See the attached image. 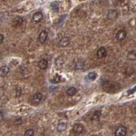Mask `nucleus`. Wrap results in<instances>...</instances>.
<instances>
[{
    "label": "nucleus",
    "mask_w": 136,
    "mask_h": 136,
    "mask_svg": "<svg viewBox=\"0 0 136 136\" xmlns=\"http://www.w3.org/2000/svg\"><path fill=\"white\" fill-rule=\"evenodd\" d=\"M51 7L52 8V10L55 12H57L59 10V4L56 2H52L51 4Z\"/></svg>",
    "instance_id": "a211bd4d"
},
{
    "label": "nucleus",
    "mask_w": 136,
    "mask_h": 136,
    "mask_svg": "<svg viewBox=\"0 0 136 136\" xmlns=\"http://www.w3.org/2000/svg\"><path fill=\"white\" fill-rule=\"evenodd\" d=\"M102 87L104 91L108 93H116L118 92L121 88V86L119 83L110 80L104 81L102 83Z\"/></svg>",
    "instance_id": "f257e3e1"
},
{
    "label": "nucleus",
    "mask_w": 136,
    "mask_h": 136,
    "mask_svg": "<svg viewBox=\"0 0 136 136\" xmlns=\"http://www.w3.org/2000/svg\"><path fill=\"white\" fill-rule=\"evenodd\" d=\"M136 90V87L134 88L132 90H129V91H131V92H128V94H131V93H133V92H135Z\"/></svg>",
    "instance_id": "393cba45"
},
{
    "label": "nucleus",
    "mask_w": 136,
    "mask_h": 136,
    "mask_svg": "<svg viewBox=\"0 0 136 136\" xmlns=\"http://www.w3.org/2000/svg\"><path fill=\"white\" fill-rule=\"evenodd\" d=\"M118 12L115 10H111L108 12V17L110 20H114L118 17Z\"/></svg>",
    "instance_id": "9b49d317"
},
{
    "label": "nucleus",
    "mask_w": 136,
    "mask_h": 136,
    "mask_svg": "<svg viewBox=\"0 0 136 136\" xmlns=\"http://www.w3.org/2000/svg\"><path fill=\"white\" fill-rule=\"evenodd\" d=\"M116 38L119 41H124L127 37V32L124 30H120L116 34Z\"/></svg>",
    "instance_id": "20e7f679"
},
{
    "label": "nucleus",
    "mask_w": 136,
    "mask_h": 136,
    "mask_svg": "<svg viewBox=\"0 0 136 136\" xmlns=\"http://www.w3.org/2000/svg\"><path fill=\"white\" fill-rule=\"evenodd\" d=\"M63 61H62L60 58L56 59V61H55V65H56V66H57V67H61V66H62V65H63Z\"/></svg>",
    "instance_id": "4be33fe9"
},
{
    "label": "nucleus",
    "mask_w": 136,
    "mask_h": 136,
    "mask_svg": "<svg viewBox=\"0 0 136 136\" xmlns=\"http://www.w3.org/2000/svg\"><path fill=\"white\" fill-rule=\"evenodd\" d=\"M43 99V94L41 93H36L32 97V103L34 104H39L42 101Z\"/></svg>",
    "instance_id": "423d86ee"
},
{
    "label": "nucleus",
    "mask_w": 136,
    "mask_h": 136,
    "mask_svg": "<svg viewBox=\"0 0 136 136\" xmlns=\"http://www.w3.org/2000/svg\"><path fill=\"white\" fill-rule=\"evenodd\" d=\"M96 55L99 58H103V57H105L107 55V50L105 47H101L98 49L97 52H96Z\"/></svg>",
    "instance_id": "0eeeda50"
},
{
    "label": "nucleus",
    "mask_w": 136,
    "mask_h": 136,
    "mask_svg": "<svg viewBox=\"0 0 136 136\" xmlns=\"http://www.w3.org/2000/svg\"><path fill=\"white\" fill-rule=\"evenodd\" d=\"M83 131V126L80 123L75 124L73 127V132L76 135H79L82 133Z\"/></svg>",
    "instance_id": "7ed1b4c3"
},
{
    "label": "nucleus",
    "mask_w": 136,
    "mask_h": 136,
    "mask_svg": "<svg viewBox=\"0 0 136 136\" xmlns=\"http://www.w3.org/2000/svg\"><path fill=\"white\" fill-rule=\"evenodd\" d=\"M101 115V113L100 111H96V112H94L93 116H92V120H99L100 118V116Z\"/></svg>",
    "instance_id": "6ab92c4d"
},
{
    "label": "nucleus",
    "mask_w": 136,
    "mask_h": 136,
    "mask_svg": "<svg viewBox=\"0 0 136 136\" xmlns=\"http://www.w3.org/2000/svg\"><path fill=\"white\" fill-rule=\"evenodd\" d=\"M25 136H34V131L32 129H27V130L25 132Z\"/></svg>",
    "instance_id": "aec40b11"
},
{
    "label": "nucleus",
    "mask_w": 136,
    "mask_h": 136,
    "mask_svg": "<svg viewBox=\"0 0 136 136\" xmlns=\"http://www.w3.org/2000/svg\"><path fill=\"white\" fill-rule=\"evenodd\" d=\"M2 1H7V0H2Z\"/></svg>",
    "instance_id": "a878e982"
},
{
    "label": "nucleus",
    "mask_w": 136,
    "mask_h": 136,
    "mask_svg": "<svg viewBox=\"0 0 136 136\" xmlns=\"http://www.w3.org/2000/svg\"><path fill=\"white\" fill-rule=\"evenodd\" d=\"M83 66H84V62L82 60L77 61L76 64H75V69H76V70H81V69H83Z\"/></svg>",
    "instance_id": "f3484780"
},
{
    "label": "nucleus",
    "mask_w": 136,
    "mask_h": 136,
    "mask_svg": "<svg viewBox=\"0 0 136 136\" xmlns=\"http://www.w3.org/2000/svg\"><path fill=\"white\" fill-rule=\"evenodd\" d=\"M48 36V33L46 31H42L38 36V40L41 43H45Z\"/></svg>",
    "instance_id": "1a4fd4ad"
},
{
    "label": "nucleus",
    "mask_w": 136,
    "mask_h": 136,
    "mask_svg": "<svg viewBox=\"0 0 136 136\" xmlns=\"http://www.w3.org/2000/svg\"><path fill=\"white\" fill-rule=\"evenodd\" d=\"M4 36H3V34H0V44H2V43L4 42Z\"/></svg>",
    "instance_id": "b1692460"
},
{
    "label": "nucleus",
    "mask_w": 136,
    "mask_h": 136,
    "mask_svg": "<svg viewBox=\"0 0 136 136\" xmlns=\"http://www.w3.org/2000/svg\"><path fill=\"white\" fill-rule=\"evenodd\" d=\"M23 21V18L21 17H19V16H17L16 18H14L13 19V23H14L15 25H21L22 24Z\"/></svg>",
    "instance_id": "dca6fc26"
},
{
    "label": "nucleus",
    "mask_w": 136,
    "mask_h": 136,
    "mask_svg": "<svg viewBox=\"0 0 136 136\" xmlns=\"http://www.w3.org/2000/svg\"><path fill=\"white\" fill-rule=\"evenodd\" d=\"M10 72V68L7 66H4L0 68V76L1 77H5L8 75Z\"/></svg>",
    "instance_id": "f8f14e48"
},
{
    "label": "nucleus",
    "mask_w": 136,
    "mask_h": 136,
    "mask_svg": "<svg viewBox=\"0 0 136 136\" xmlns=\"http://www.w3.org/2000/svg\"><path fill=\"white\" fill-rule=\"evenodd\" d=\"M127 133V129L124 126L120 125L117 127L115 131V135L116 136H125Z\"/></svg>",
    "instance_id": "f03ea898"
},
{
    "label": "nucleus",
    "mask_w": 136,
    "mask_h": 136,
    "mask_svg": "<svg viewBox=\"0 0 136 136\" xmlns=\"http://www.w3.org/2000/svg\"><path fill=\"white\" fill-rule=\"evenodd\" d=\"M38 66L40 69L42 70H45L48 66V62L47 60L45 59H42L38 62Z\"/></svg>",
    "instance_id": "9d476101"
},
{
    "label": "nucleus",
    "mask_w": 136,
    "mask_h": 136,
    "mask_svg": "<svg viewBox=\"0 0 136 136\" xmlns=\"http://www.w3.org/2000/svg\"><path fill=\"white\" fill-rule=\"evenodd\" d=\"M60 79H61V77H60V75H56L55 77H54V78L53 79V82L55 83H58V82H60Z\"/></svg>",
    "instance_id": "5701e85b"
},
{
    "label": "nucleus",
    "mask_w": 136,
    "mask_h": 136,
    "mask_svg": "<svg viewBox=\"0 0 136 136\" xmlns=\"http://www.w3.org/2000/svg\"><path fill=\"white\" fill-rule=\"evenodd\" d=\"M66 129V123L64 122H60L57 126V130L58 132H63Z\"/></svg>",
    "instance_id": "ddd939ff"
},
{
    "label": "nucleus",
    "mask_w": 136,
    "mask_h": 136,
    "mask_svg": "<svg viewBox=\"0 0 136 136\" xmlns=\"http://www.w3.org/2000/svg\"><path fill=\"white\" fill-rule=\"evenodd\" d=\"M94 136H98V135H94Z\"/></svg>",
    "instance_id": "bb28decb"
},
{
    "label": "nucleus",
    "mask_w": 136,
    "mask_h": 136,
    "mask_svg": "<svg viewBox=\"0 0 136 136\" xmlns=\"http://www.w3.org/2000/svg\"><path fill=\"white\" fill-rule=\"evenodd\" d=\"M77 92V90L74 87L69 88V89H67V90L66 91V95L69 96H74L75 94H76Z\"/></svg>",
    "instance_id": "4468645a"
},
{
    "label": "nucleus",
    "mask_w": 136,
    "mask_h": 136,
    "mask_svg": "<svg viewBox=\"0 0 136 136\" xmlns=\"http://www.w3.org/2000/svg\"><path fill=\"white\" fill-rule=\"evenodd\" d=\"M96 77H97V74L94 72H91L88 74V78L90 80H94L96 78Z\"/></svg>",
    "instance_id": "412c9836"
},
{
    "label": "nucleus",
    "mask_w": 136,
    "mask_h": 136,
    "mask_svg": "<svg viewBox=\"0 0 136 136\" xmlns=\"http://www.w3.org/2000/svg\"><path fill=\"white\" fill-rule=\"evenodd\" d=\"M127 59L131 61L136 60V52L135 51H129L127 53Z\"/></svg>",
    "instance_id": "2eb2a0df"
},
{
    "label": "nucleus",
    "mask_w": 136,
    "mask_h": 136,
    "mask_svg": "<svg viewBox=\"0 0 136 136\" xmlns=\"http://www.w3.org/2000/svg\"><path fill=\"white\" fill-rule=\"evenodd\" d=\"M70 43V39L68 37H62L59 41V45L61 47H67Z\"/></svg>",
    "instance_id": "6e6552de"
},
{
    "label": "nucleus",
    "mask_w": 136,
    "mask_h": 136,
    "mask_svg": "<svg viewBox=\"0 0 136 136\" xmlns=\"http://www.w3.org/2000/svg\"><path fill=\"white\" fill-rule=\"evenodd\" d=\"M43 19V14L42 12H37L34 14L32 16V20L35 23H40Z\"/></svg>",
    "instance_id": "39448f33"
}]
</instances>
